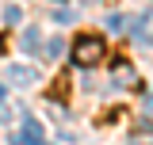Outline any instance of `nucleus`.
I'll list each match as a JSON object with an SVG mask.
<instances>
[{
    "label": "nucleus",
    "instance_id": "f257e3e1",
    "mask_svg": "<svg viewBox=\"0 0 153 145\" xmlns=\"http://www.w3.org/2000/svg\"><path fill=\"white\" fill-rule=\"evenodd\" d=\"M73 65L76 69H92V65H100L103 57H107V42L100 35H76V42H73Z\"/></svg>",
    "mask_w": 153,
    "mask_h": 145
},
{
    "label": "nucleus",
    "instance_id": "f03ea898",
    "mask_svg": "<svg viewBox=\"0 0 153 145\" xmlns=\"http://www.w3.org/2000/svg\"><path fill=\"white\" fill-rule=\"evenodd\" d=\"M16 141H23V145H38V141H46V130H42V122H35L31 115H23V130L16 134Z\"/></svg>",
    "mask_w": 153,
    "mask_h": 145
},
{
    "label": "nucleus",
    "instance_id": "7ed1b4c3",
    "mask_svg": "<svg viewBox=\"0 0 153 145\" xmlns=\"http://www.w3.org/2000/svg\"><path fill=\"white\" fill-rule=\"evenodd\" d=\"M115 84H119V88H130V84H138L134 65L126 61V57H119V61H115Z\"/></svg>",
    "mask_w": 153,
    "mask_h": 145
},
{
    "label": "nucleus",
    "instance_id": "20e7f679",
    "mask_svg": "<svg viewBox=\"0 0 153 145\" xmlns=\"http://www.w3.org/2000/svg\"><path fill=\"white\" fill-rule=\"evenodd\" d=\"M8 80H16L19 88H27V84H35V80H38V72L31 69V65H12V69H8Z\"/></svg>",
    "mask_w": 153,
    "mask_h": 145
},
{
    "label": "nucleus",
    "instance_id": "39448f33",
    "mask_svg": "<svg viewBox=\"0 0 153 145\" xmlns=\"http://www.w3.org/2000/svg\"><path fill=\"white\" fill-rule=\"evenodd\" d=\"M130 35H134V38H146V42L153 46V12H146L138 23H130Z\"/></svg>",
    "mask_w": 153,
    "mask_h": 145
},
{
    "label": "nucleus",
    "instance_id": "423d86ee",
    "mask_svg": "<svg viewBox=\"0 0 153 145\" xmlns=\"http://www.w3.org/2000/svg\"><path fill=\"white\" fill-rule=\"evenodd\" d=\"M19 42H23V50H27V54H42V50H38V27H27Z\"/></svg>",
    "mask_w": 153,
    "mask_h": 145
},
{
    "label": "nucleus",
    "instance_id": "0eeeda50",
    "mask_svg": "<svg viewBox=\"0 0 153 145\" xmlns=\"http://www.w3.org/2000/svg\"><path fill=\"white\" fill-rule=\"evenodd\" d=\"M42 54H46L50 61H54V57H61V54H65V42H61V38H50V42L42 46Z\"/></svg>",
    "mask_w": 153,
    "mask_h": 145
},
{
    "label": "nucleus",
    "instance_id": "6e6552de",
    "mask_svg": "<svg viewBox=\"0 0 153 145\" xmlns=\"http://www.w3.org/2000/svg\"><path fill=\"white\" fill-rule=\"evenodd\" d=\"M50 95H54V99H65V95H69V76H57L54 88H50Z\"/></svg>",
    "mask_w": 153,
    "mask_h": 145
},
{
    "label": "nucleus",
    "instance_id": "1a4fd4ad",
    "mask_svg": "<svg viewBox=\"0 0 153 145\" xmlns=\"http://www.w3.org/2000/svg\"><path fill=\"white\" fill-rule=\"evenodd\" d=\"M19 19H23V16H19V8H16V4H8V8H4V23H8V27H16Z\"/></svg>",
    "mask_w": 153,
    "mask_h": 145
},
{
    "label": "nucleus",
    "instance_id": "9d476101",
    "mask_svg": "<svg viewBox=\"0 0 153 145\" xmlns=\"http://www.w3.org/2000/svg\"><path fill=\"white\" fill-rule=\"evenodd\" d=\"M107 31H126V16H107Z\"/></svg>",
    "mask_w": 153,
    "mask_h": 145
},
{
    "label": "nucleus",
    "instance_id": "9b49d317",
    "mask_svg": "<svg viewBox=\"0 0 153 145\" xmlns=\"http://www.w3.org/2000/svg\"><path fill=\"white\" fill-rule=\"evenodd\" d=\"M54 23H73V12H65V8H57V12H54Z\"/></svg>",
    "mask_w": 153,
    "mask_h": 145
},
{
    "label": "nucleus",
    "instance_id": "f8f14e48",
    "mask_svg": "<svg viewBox=\"0 0 153 145\" xmlns=\"http://www.w3.org/2000/svg\"><path fill=\"white\" fill-rule=\"evenodd\" d=\"M0 103H4V84H0Z\"/></svg>",
    "mask_w": 153,
    "mask_h": 145
},
{
    "label": "nucleus",
    "instance_id": "ddd939ff",
    "mask_svg": "<svg viewBox=\"0 0 153 145\" xmlns=\"http://www.w3.org/2000/svg\"><path fill=\"white\" fill-rule=\"evenodd\" d=\"M84 4H100V0H84Z\"/></svg>",
    "mask_w": 153,
    "mask_h": 145
}]
</instances>
